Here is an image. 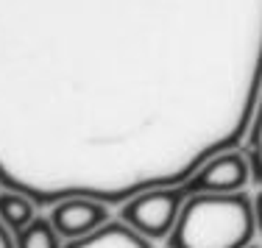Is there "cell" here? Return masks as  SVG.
<instances>
[{
  "label": "cell",
  "mask_w": 262,
  "mask_h": 248,
  "mask_svg": "<svg viewBox=\"0 0 262 248\" xmlns=\"http://www.w3.org/2000/svg\"><path fill=\"white\" fill-rule=\"evenodd\" d=\"M259 92L262 0H0V184L39 207L176 187Z\"/></svg>",
  "instance_id": "6da1fadb"
},
{
  "label": "cell",
  "mask_w": 262,
  "mask_h": 248,
  "mask_svg": "<svg viewBox=\"0 0 262 248\" xmlns=\"http://www.w3.org/2000/svg\"><path fill=\"white\" fill-rule=\"evenodd\" d=\"M257 220L248 193L187 195L167 248H248L254 245Z\"/></svg>",
  "instance_id": "7a4b0ae2"
},
{
  "label": "cell",
  "mask_w": 262,
  "mask_h": 248,
  "mask_svg": "<svg viewBox=\"0 0 262 248\" xmlns=\"http://www.w3.org/2000/svg\"><path fill=\"white\" fill-rule=\"evenodd\" d=\"M187 201V187H157L145 190V193L128 198L120 204V220L128 223L137 234L145 240H167L170 232L176 229V220L182 215V207Z\"/></svg>",
  "instance_id": "3957f363"
},
{
  "label": "cell",
  "mask_w": 262,
  "mask_h": 248,
  "mask_svg": "<svg viewBox=\"0 0 262 248\" xmlns=\"http://www.w3.org/2000/svg\"><path fill=\"white\" fill-rule=\"evenodd\" d=\"M248 182H254L251 159H248L246 148H232V151H223L217 156L207 159L182 184L187 187V195H198V193L223 195V193H243Z\"/></svg>",
  "instance_id": "277c9868"
},
{
  "label": "cell",
  "mask_w": 262,
  "mask_h": 248,
  "mask_svg": "<svg viewBox=\"0 0 262 248\" xmlns=\"http://www.w3.org/2000/svg\"><path fill=\"white\" fill-rule=\"evenodd\" d=\"M48 218H51L53 229L59 232V237L67 240V243L98 232L101 226H106L112 220L109 204L90 195H70L64 201H56L53 207H48Z\"/></svg>",
  "instance_id": "5b68a950"
},
{
  "label": "cell",
  "mask_w": 262,
  "mask_h": 248,
  "mask_svg": "<svg viewBox=\"0 0 262 248\" xmlns=\"http://www.w3.org/2000/svg\"><path fill=\"white\" fill-rule=\"evenodd\" d=\"M64 248H154V245H151V240L137 234L128 223L109 220L98 232L86 234L81 240H70Z\"/></svg>",
  "instance_id": "8992f818"
},
{
  "label": "cell",
  "mask_w": 262,
  "mask_h": 248,
  "mask_svg": "<svg viewBox=\"0 0 262 248\" xmlns=\"http://www.w3.org/2000/svg\"><path fill=\"white\" fill-rule=\"evenodd\" d=\"M36 207L39 204L31 195L20 193V190H9V187L0 190V223L11 234L23 232L26 226H31L36 220Z\"/></svg>",
  "instance_id": "52a82bcc"
},
{
  "label": "cell",
  "mask_w": 262,
  "mask_h": 248,
  "mask_svg": "<svg viewBox=\"0 0 262 248\" xmlns=\"http://www.w3.org/2000/svg\"><path fill=\"white\" fill-rule=\"evenodd\" d=\"M14 248H64L59 232L48 215H36V220L14 234Z\"/></svg>",
  "instance_id": "ba28073f"
},
{
  "label": "cell",
  "mask_w": 262,
  "mask_h": 248,
  "mask_svg": "<svg viewBox=\"0 0 262 248\" xmlns=\"http://www.w3.org/2000/svg\"><path fill=\"white\" fill-rule=\"evenodd\" d=\"M246 153H248V159H251L254 182L262 184V92H259L257 111H254L251 131H248V137H246Z\"/></svg>",
  "instance_id": "9c48e42d"
},
{
  "label": "cell",
  "mask_w": 262,
  "mask_h": 248,
  "mask_svg": "<svg viewBox=\"0 0 262 248\" xmlns=\"http://www.w3.org/2000/svg\"><path fill=\"white\" fill-rule=\"evenodd\" d=\"M254 220H257V232H262V187L254 195Z\"/></svg>",
  "instance_id": "30bf717a"
},
{
  "label": "cell",
  "mask_w": 262,
  "mask_h": 248,
  "mask_svg": "<svg viewBox=\"0 0 262 248\" xmlns=\"http://www.w3.org/2000/svg\"><path fill=\"white\" fill-rule=\"evenodd\" d=\"M0 248H14V234L0 223Z\"/></svg>",
  "instance_id": "8fae6325"
},
{
  "label": "cell",
  "mask_w": 262,
  "mask_h": 248,
  "mask_svg": "<svg viewBox=\"0 0 262 248\" xmlns=\"http://www.w3.org/2000/svg\"><path fill=\"white\" fill-rule=\"evenodd\" d=\"M248 248H259V245H248Z\"/></svg>",
  "instance_id": "7c38bea8"
},
{
  "label": "cell",
  "mask_w": 262,
  "mask_h": 248,
  "mask_svg": "<svg viewBox=\"0 0 262 248\" xmlns=\"http://www.w3.org/2000/svg\"><path fill=\"white\" fill-rule=\"evenodd\" d=\"M0 187H3V184H0Z\"/></svg>",
  "instance_id": "4fadbf2b"
}]
</instances>
